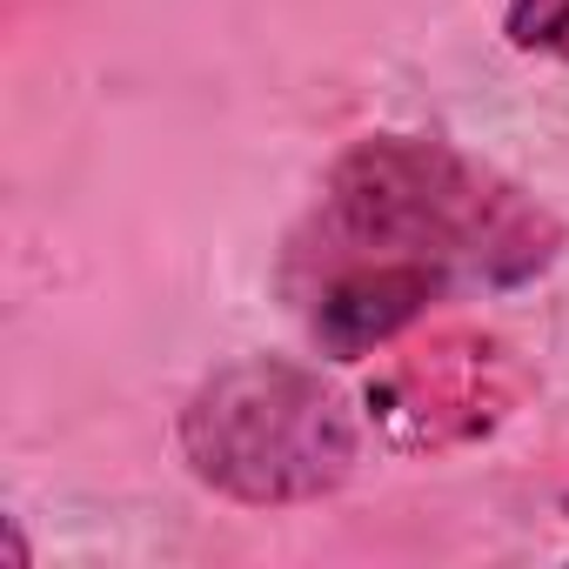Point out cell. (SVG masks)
<instances>
[{"label": "cell", "instance_id": "1", "mask_svg": "<svg viewBox=\"0 0 569 569\" xmlns=\"http://www.w3.org/2000/svg\"><path fill=\"white\" fill-rule=\"evenodd\" d=\"M336 214H342V241H382V261L356 289L322 302V322L356 309V336H382L422 302V289L436 281L442 261L469 254L476 221H482V194L449 154L376 148L356 161V181L342 188Z\"/></svg>", "mask_w": 569, "mask_h": 569}, {"label": "cell", "instance_id": "2", "mask_svg": "<svg viewBox=\"0 0 569 569\" xmlns=\"http://www.w3.org/2000/svg\"><path fill=\"white\" fill-rule=\"evenodd\" d=\"M188 449L208 482H228L234 496H254V502H281L342 476L349 429L309 376L234 369L201 396L188 422Z\"/></svg>", "mask_w": 569, "mask_h": 569}, {"label": "cell", "instance_id": "3", "mask_svg": "<svg viewBox=\"0 0 569 569\" xmlns=\"http://www.w3.org/2000/svg\"><path fill=\"white\" fill-rule=\"evenodd\" d=\"M509 41L569 61V0H509Z\"/></svg>", "mask_w": 569, "mask_h": 569}]
</instances>
